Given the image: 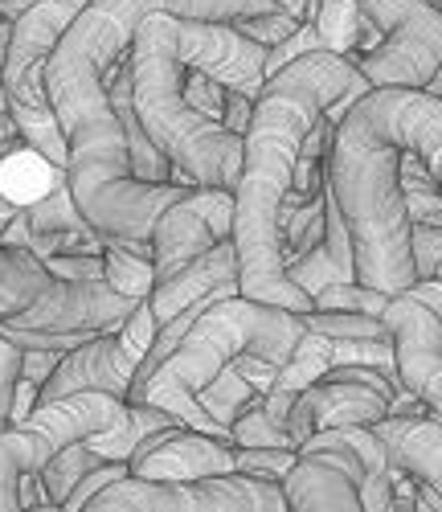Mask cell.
<instances>
[{
	"instance_id": "obj_49",
	"label": "cell",
	"mask_w": 442,
	"mask_h": 512,
	"mask_svg": "<svg viewBox=\"0 0 442 512\" xmlns=\"http://www.w3.org/2000/svg\"><path fill=\"white\" fill-rule=\"evenodd\" d=\"M426 91H434V95H442V66L434 70V78H430V87Z\"/></svg>"
},
{
	"instance_id": "obj_38",
	"label": "cell",
	"mask_w": 442,
	"mask_h": 512,
	"mask_svg": "<svg viewBox=\"0 0 442 512\" xmlns=\"http://www.w3.org/2000/svg\"><path fill=\"white\" fill-rule=\"evenodd\" d=\"M123 476H131V463L127 459H107L103 467H95L91 476H82V484L70 492V500H66V508L70 512H78V508H86L91 504L107 484H115V480H123Z\"/></svg>"
},
{
	"instance_id": "obj_3",
	"label": "cell",
	"mask_w": 442,
	"mask_h": 512,
	"mask_svg": "<svg viewBox=\"0 0 442 512\" xmlns=\"http://www.w3.org/2000/svg\"><path fill=\"white\" fill-rule=\"evenodd\" d=\"M303 332H307L303 312L250 300V295H242V291L221 295V300H213L197 316V324L185 332V340L176 345V353L164 357L152 369V377H144L140 386L127 390V402L164 406L185 426H193V431H205V435H217V439L234 443V435L226 431V426L213 422L201 410L197 390L209 386V381L226 365H234L242 353H262V357H271L275 365H287V357L295 353Z\"/></svg>"
},
{
	"instance_id": "obj_40",
	"label": "cell",
	"mask_w": 442,
	"mask_h": 512,
	"mask_svg": "<svg viewBox=\"0 0 442 512\" xmlns=\"http://www.w3.org/2000/svg\"><path fill=\"white\" fill-rule=\"evenodd\" d=\"M62 357H66L62 349H25V357H21V373L46 386V381L54 377V369L62 365Z\"/></svg>"
},
{
	"instance_id": "obj_16",
	"label": "cell",
	"mask_w": 442,
	"mask_h": 512,
	"mask_svg": "<svg viewBox=\"0 0 442 512\" xmlns=\"http://www.w3.org/2000/svg\"><path fill=\"white\" fill-rule=\"evenodd\" d=\"M373 431L389 447V459L442 492V418L434 414H385Z\"/></svg>"
},
{
	"instance_id": "obj_2",
	"label": "cell",
	"mask_w": 442,
	"mask_h": 512,
	"mask_svg": "<svg viewBox=\"0 0 442 512\" xmlns=\"http://www.w3.org/2000/svg\"><path fill=\"white\" fill-rule=\"evenodd\" d=\"M357 82H369L336 50H312L267 78L246 132V156L234 185V246L242 267V295L291 312H312L316 300L287 275L283 205L312 123Z\"/></svg>"
},
{
	"instance_id": "obj_11",
	"label": "cell",
	"mask_w": 442,
	"mask_h": 512,
	"mask_svg": "<svg viewBox=\"0 0 442 512\" xmlns=\"http://www.w3.org/2000/svg\"><path fill=\"white\" fill-rule=\"evenodd\" d=\"M176 54L185 66L205 70L209 78L258 99L267 91V46L242 33L234 21H205V17H172Z\"/></svg>"
},
{
	"instance_id": "obj_25",
	"label": "cell",
	"mask_w": 442,
	"mask_h": 512,
	"mask_svg": "<svg viewBox=\"0 0 442 512\" xmlns=\"http://www.w3.org/2000/svg\"><path fill=\"white\" fill-rule=\"evenodd\" d=\"M316 25L324 33V46L328 50L348 54V50H357V41H361L365 9H361V0H320Z\"/></svg>"
},
{
	"instance_id": "obj_42",
	"label": "cell",
	"mask_w": 442,
	"mask_h": 512,
	"mask_svg": "<svg viewBox=\"0 0 442 512\" xmlns=\"http://www.w3.org/2000/svg\"><path fill=\"white\" fill-rule=\"evenodd\" d=\"M29 140H25V132H21V123H17V115L13 111H5L0 115V156H9V152H17V148H25ZM33 148V144H29Z\"/></svg>"
},
{
	"instance_id": "obj_9",
	"label": "cell",
	"mask_w": 442,
	"mask_h": 512,
	"mask_svg": "<svg viewBox=\"0 0 442 512\" xmlns=\"http://www.w3.org/2000/svg\"><path fill=\"white\" fill-rule=\"evenodd\" d=\"M152 340H156V316L144 300L140 312H131L123 328L99 332L86 340V345L70 349L62 357V365L54 369V377L41 386V402L66 398L78 390H103V394L127 398L131 381H136V373L152 349Z\"/></svg>"
},
{
	"instance_id": "obj_36",
	"label": "cell",
	"mask_w": 442,
	"mask_h": 512,
	"mask_svg": "<svg viewBox=\"0 0 442 512\" xmlns=\"http://www.w3.org/2000/svg\"><path fill=\"white\" fill-rule=\"evenodd\" d=\"M226 82H217V78H209L205 70H193L189 66V74H185V95H189V103L197 107V111H205L209 119H221L226 115Z\"/></svg>"
},
{
	"instance_id": "obj_4",
	"label": "cell",
	"mask_w": 442,
	"mask_h": 512,
	"mask_svg": "<svg viewBox=\"0 0 442 512\" xmlns=\"http://www.w3.org/2000/svg\"><path fill=\"white\" fill-rule=\"evenodd\" d=\"M189 66L176 54L172 13H148L131 41V82L136 111L164 156L197 185L234 189L246 156V136H234L221 119L197 111L185 95Z\"/></svg>"
},
{
	"instance_id": "obj_23",
	"label": "cell",
	"mask_w": 442,
	"mask_h": 512,
	"mask_svg": "<svg viewBox=\"0 0 442 512\" xmlns=\"http://www.w3.org/2000/svg\"><path fill=\"white\" fill-rule=\"evenodd\" d=\"M103 463H107V459L91 447V439H78V443L62 447L46 467H41V480H46V488H50L54 508H66V500H70V492L82 484V476H91L95 467H103Z\"/></svg>"
},
{
	"instance_id": "obj_17",
	"label": "cell",
	"mask_w": 442,
	"mask_h": 512,
	"mask_svg": "<svg viewBox=\"0 0 442 512\" xmlns=\"http://www.w3.org/2000/svg\"><path fill=\"white\" fill-rule=\"evenodd\" d=\"M86 508L91 512H201V496H197V484L123 476L107 484Z\"/></svg>"
},
{
	"instance_id": "obj_26",
	"label": "cell",
	"mask_w": 442,
	"mask_h": 512,
	"mask_svg": "<svg viewBox=\"0 0 442 512\" xmlns=\"http://www.w3.org/2000/svg\"><path fill=\"white\" fill-rule=\"evenodd\" d=\"M303 324L316 328L332 340H344V336H393L385 316H373V312H340V308H312L303 312Z\"/></svg>"
},
{
	"instance_id": "obj_10",
	"label": "cell",
	"mask_w": 442,
	"mask_h": 512,
	"mask_svg": "<svg viewBox=\"0 0 442 512\" xmlns=\"http://www.w3.org/2000/svg\"><path fill=\"white\" fill-rule=\"evenodd\" d=\"M140 295H123L107 279H50L41 295L21 308L17 316H0L17 328L37 332H78V336H99L127 324L131 312H140Z\"/></svg>"
},
{
	"instance_id": "obj_29",
	"label": "cell",
	"mask_w": 442,
	"mask_h": 512,
	"mask_svg": "<svg viewBox=\"0 0 442 512\" xmlns=\"http://www.w3.org/2000/svg\"><path fill=\"white\" fill-rule=\"evenodd\" d=\"M287 275H291V283H299L307 295H312V300H316L324 287L340 283L336 263H332V254H328L324 242H316V246H307V250L291 254V259H287Z\"/></svg>"
},
{
	"instance_id": "obj_21",
	"label": "cell",
	"mask_w": 442,
	"mask_h": 512,
	"mask_svg": "<svg viewBox=\"0 0 442 512\" xmlns=\"http://www.w3.org/2000/svg\"><path fill=\"white\" fill-rule=\"evenodd\" d=\"M373 132H377V127H373ZM397 152H402L397 173H402V197H406L410 226H442V185L434 181V173H430L426 160L414 148L397 144Z\"/></svg>"
},
{
	"instance_id": "obj_27",
	"label": "cell",
	"mask_w": 442,
	"mask_h": 512,
	"mask_svg": "<svg viewBox=\"0 0 442 512\" xmlns=\"http://www.w3.org/2000/svg\"><path fill=\"white\" fill-rule=\"evenodd\" d=\"M336 365H373L389 377H397V345L393 336H344L332 340Z\"/></svg>"
},
{
	"instance_id": "obj_24",
	"label": "cell",
	"mask_w": 442,
	"mask_h": 512,
	"mask_svg": "<svg viewBox=\"0 0 442 512\" xmlns=\"http://www.w3.org/2000/svg\"><path fill=\"white\" fill-rule=\"evenodd\" d=\"M262 394L250 386V381L238 373V365H226L221 369L209 386H201L197 390V402H201V410L213 418V422H221L230 431V426L238 422V414L250 406V402H258Z\"/></svg>"
},
{
	"instance_id": "obj_6",
	"label": "cell",
	"mask_w": 442,
	"mask_h": 512,
	"mask_svg": "<svg viewBox=\"0 0 442 512\" xmlns=\"http://www.w3.org/2000/svg\"><path fill=\"white\" fill-rule=\"evenodd\" d=\"M127 414V398L103 390H78L66 398L37 402L25 422H13L0 431V512L21 508V480L41 476L62 447L111 431Z\"/></svg>"
},
{
	"instance_id": "obj_43",
	"label": "cell",
	"mask_w": 442,
	"mask_h": 512,
	"mask_svg": "<svg viewBox=\"0 0 442 512\" xmlns=\"http://www.w3.org/2000/svg\"><path fill=\"white\" fill-rule=\"evenodd\" d=\"M21 508H54L50 488H46V480H41V476H25L21 480Z\"/></svg>"
},
{
	"instance_id": "obj_50",
	"label": "cell",
	"mask_w": 442,
	"mask_h": 512,
	"mask_svg": "<svg viewBox=\"0 0 442 512\" xmlns=\"http://www.w3.org/2000/svg\"><path fill=\"white\" fill-rule=\"evenodd\" d=\"M434 279H442V267H438V271H434Z\"/></svg>"
},
{
	"instance_id": "obj_7",
	"label": "cell",
	"mask_w": 442,
	"mask_h": 512,
	"mask_svg": "<svg viewBox=\"0 0 442 512\" xmlns=\"http://www.w3.org/2000/svg\"><path fill=\"white\" fill-rule=\"evenodd\" d=\"M365 17L381 29L373 54L348 50L373 87H430L442 66V9L434 0H361Z\"/></svg>"
},
{
	"instance_id": "obj_5",
	"label": "cell",
	"mask_w": 442,
	"mask_h": 512,
	"mask_svg": "<svg viewBox=\"0 0 442 512\" xmlns=\"http://www.w3.org/2000/svg\"><path fill=\"white\" fill-rule=\"evenodd\" d=\"M86 9V0H37L13 21V46L5 58V91H9V111L17 115L25 140L50 156L58 168L70 164L66 132L54 115L50 91H46V66L50 54L62 41V33L74 25V17Z\"/></svg>"
},
{
	"instance_id": "obj_18",
	"label": "cell",
	"mask_w": 442,
	"mask_h": 512,
	"mask_svg": "<svg viewBox=\"0 0 442 512\" xmlns=\"http://www.w3.org/2000/svg\"><path fill=\"white\" fill-rule=\"evenodd\" d=\"M332 365H336V357H332V336L307 328V332L299 336L295 353L287 357V365L279 369L275 390L262 394V406H267V414L283 426V422H287V410H291V402H295V394L307 390V386H316V381H320ZM283 431H287V426H283Z\"/></svg>"
},
{
	"instance_id": "obj_8",
	"label": "cell",
	"mask_w": 442,
	"mask_h": 512,
	"mask_svg": "<svg viewBox=\"0 0 442 512\" xmlns=\"http://www.w3.org/2000/svg\"><path fill=\"white\" fill-rule=\"evenodd\" d=\"M62 177L66 168H58L50 156H41L29 144L0 156V238H5L9 222L21 209H29L37 197H46ZM50 279L54 275L33 250L0 242V316H17L21 308H29Z\"/></svg>"
},
{
	"instance_id": "obj_51",
	"label": "cell",
	"mask_w": 442,
	"mask_h": 512,
	"mask_svg": "<svg viewBox=\"0 0 442 512\" xmlns=\"http://www.w3.org/2000/svg\"><path fill=\"white\" fill-rule=\"evenodd\" d=\"M434 5H438V0H434Z\"/></svg>"
},
{
	"instance_id": "obj_19",
	"label": "cell",
	"mask_w": 442,
	"mask_h": 512,
	"mask_svg": "<svg viewBox=\"0 0 442 512\" xmlns=\"http://www.w3.org/2000/svg\"><path fill=\"white\" fill-rule=\"evenodd\" d=\"M201 496V512H287V492L275 480H258L246 472H221L193 480Z\"/></svg>"
},
{
	"instance_id": "obj_13",
	"label": "cell",
	"mask_w": 442,
	"mask_h": 512,
	"mask_svg": "<svg viewBox=\"0 0 442 512\" xmlns=\"http://www.w3.org/2000/svg\"><path fill=\"white\" fill-rule=\"evenodd\" d=\"M352 111L385 140L414 148L442 185V95L426 87H373L352 103Z\"/></svg>"
},
{
	"instance_id": "obj_1",
	"label": "cell",
	"mask_w": 442,
	"mask_h": 512,
	"mask_svg": "<svg viewBox=\"0 0 442 512\" xmlns=\"http://www.w3.org/2000/svg\"><path fill=\"white\" fill-rule=\"evenodd\" d=\"M267 9L279 5L275 0H86V9L50 54L46 91L70 148V193L95 230L111 238L152 242L160 213L193 189L181 181H140L131 173V148L107 95V74L131 46L140 21L148 13L238 21Z\"/></svg>"
},
{
	"instance_id": "obj_20",
	"label": "cell",
	"mask_w": 442,
	"mask_h": 512,
	"mask_svg": "<svg viewBox=\"0 0 442 512\" xmlns=\"http://www.w3.org/2000/svg\"><path fill=\"white\" fill-rule=\"evenodd\" d=\"M103 259H107V283H111L115 291L148 300L152 287H156V250H152V242L111 238V234H107Z\"/></svg>"
},
{
	"instance_id": "obj_28",
	"label": "cell",
	"mask_w": 442,
	"mask_h": 512,
	"mask_svg": "<svg viewBox=\"0 0 442 512\" xmlns=\"http://www.w3.org/2000/svg\"><path fill=\"white\" fill-rule=\"evenodd\" d=\"M230 435H234V447H295V439L267 414L262 398L250 402V406L238 414V422L230 426Z\"/></svg>"
},
{
	"instance_id": "obj_44",
	"label": "cell",
	"mask_w": 442,
	"mask_h": 512,
	"mask_svg": "<svg viewBox=\"0 0 442 512\" xmlns=\"http://www.w3.org/2000/svg\"><path fill=\"white\" fill-rule=\"evenodd\" d=\"M410 291L418 295V300H426V304H430V308L442 316V279H426V283H414Z\"/></svg>"
},
{
	"instance_id": "obj_47",
	"label": "cell",
	"mask_w": 442,
	"mask_h": 512,
	"mask_svg": "<svg viewBox=\"0 0 442 512\" xmlns=\"http://www.w3.org/2000/svg\"><path fill=\"white\" fill-rule=\"evenodd\" d=\"M29 5H37V0H0V17H13V21H17Z\"/></svg>"
},
{
	"instance_id": "obj_34",
	"label": "cell",
	"mask_w": 442,
	"mask_h": 512,
	"mask_svg": "<svg viewBox=\"0 0 442 512\" xmlns=\"http://www.w3.org/2000/svg\"><path fill=\"white\" fill-rule=\"evenodd\" d=\"M312 50H328V46H324V33H320L316 21H303L287 41L271 46V54H267V74H279L287 62H295V58H303V54H312Z\"/></svg>"
},
{
	"instance_id": "obj_35",
	"label": "cell",
	"mask_w": 442,
	"mask_h": 512,
	"mask_svg": "<svg viewBox=\"0 0 442 512\" xmlns=\"http://www.w3.org/2000/svg\"><path fill=\"white\" fill-rule=\"evenodd\" d=\"M21 357H25V349L0 332V431L13 422V390L21 377Z\"/></svg>"
},
{
	"instance_id": "obj_33",
	"label": "cell",
	"mask_w": 442,
	"mask_h": 512,
	"mask_svg": "<svg viewBox=\"0 0 442 512\" xmlns=\"http://www.w3.org/2000/svg\"><path fill=\"white\" fill-rule=\"evenodd\" d=\"M234 25L271 50V46H279V41H287L303 21H299V17H291L287 9H267V13H254V17H238Z\"/></svg>"
},
{
	"instance_id": "obj_32",
	"label": "cell",
	"mask_w": 442,
	"mask_h": 512,
	"mask_svg": "<svg viewBox=\"0 0 442 512\" xmlns=\"http://www.w3.org/2000/svg\"><path fill=\"white\" fill-rule=\"evenodd\" d=\"M46 271L54 279H107V259L103 250H62V254H50Z\"/></svg>"
},
{
	"instance_id": "obj_30",
	"label": "cell",
	"mask_w": 442,
	"mask_h": 512,
	"mask_svg": "<svg viewBox=\"0 0 442 512\" xmlns=\"http://www.w3.org/2000/svg\"><path fill=\"white\" fill-rule=\"evenodd\" d=\"M389 304V291L381 287H369L361 279H344V283H332L316 295V308H340V312H373L381 316Z\"/></svg>"
},
{
	"instance_id": "obj_48",
	"label": "cell",
	"mask_w": 442,
	"mask_h": 512,
	"mask_svg": "<svg viewBox=\"0 0 442 512\" xmlns=\"http://www.w3.org/2000/svg\"><path fill=\"white\" fill-rule=\"evenodd\" d=\"M9 111V91H5V74H0V115Z\"/></svg>"
},
{
	"instance_id": "obj_37",
	"label": "cell",
	"mask_w": 442,
	"mask_h": 512,
	"mask_svg": "<svg viewBox=\"0 0 442 512\" xmlns=\"http://www.w3.org/2000/svg\"><path fill=\"white\" fill-rule=\"evenodd\" d=\"M410 250L418 283L434 279V271L442 267V226H410Z\"/></svg>"
},
{
	"instance_id": "obj_45",
	"label": "cell",
	"mask_w": 442,
	"mask_h": 512,
	"mask_svg": "<svg viewBox=\"0 0 442 512\" xmlns=\"http://www.w3.org/2000/svg\"><path fill=\"white\" fill-rule=\"evenodd\" d=\"M279 9H287L291 17H299V21H312V0H275Z\"/></svg>"
},
{
	"instance_id": "obj_41",
	"label": "cell",
	"mask_w": 442,
	"mask_h": 512,
	"mask_svg": "<svg viewBox=\"0 0 442 512\" xmlns=\"http://www.w3.org/2000/svg\"><path fill=\"white\" fill-rule=\"evenodd\" d=\"M37 402H41V381H33V377H17V390H13V422H25L33 410H37ZM9 422V426H13Z\"/></svg>"
},
{
	"instance_id": "obj_22",
	"label": "cell",
	"mask_w": 442,
	"mask_h": 512,
	"mask_svg": "<svg viewBox=\"0 0 442 512\" xmlns=\"http://www.w3.org/2000/svg\"><path fill=\"white\" fill-rule=\"evenodd\" d=\"M25 218H29L33 234H103V230H95L91 222H86V213L78 209V201H74L66 177H62L46 197H37V201L25 209Z\"/></svg>"
},
{
	"instance_id": "obj_12",
	"label": "cell",
	"mask_w": 442,
	"mask_h": 512,
	"mask_svg": "<svg viewBox=\"0 0 442 512\" xmlns=\"http://www.w3.org/2000/svg\"><path fill=\"white\" fill-rule=\"evenodd\" d=\"M221 238H234V189L193 185L185 197H176L160 213V222L152 230L156 279L193 263L197 254H205Z\"/></svg>"
},
{
	"instance_id": "obj_39",
	"label": "cell",
	"mask_w": 442,
	"mask_h": 512,
	"mask_svg": "<svg viewBox=\"0 0 442 512\" xmlns=\"http://www.w3.org/2000/svg\"><path fill=\"white\" fill-rule=\"evenodd\" d=\"M254 103L258 99H250V95H242V91H226V115H221V123L230 127L234 136H246L250 132V119H254Z\"/></svg>"
},
{
	"instance_id": "obj_46",
	"label": "cell",
	"mask_w": 442,
	"mask_h": 512,
	"mask_svg": "<svg viewBox=\"0 0 442 512\" xmlns=\"http://www.w3.org/2000/svg\"><path fill=\"white\" fill-rule=\"evenodd\" d=\"M9 46H13V17H0V70H5Z\"/></svg>"
},
{
	"instance_id": "obj_14",
	"label": "cell",
	"mask_w": 442,
	"mask_h": 512,
	"mask_svg": "<svg viewBox=\"0 0 442 512\" xmlns=\"http://www.w3.org/2000/svg\"><path fill=\"white\" fill-rule=\"evenodd\" d=\"M131 476L140 480H168V484H193L205 476L238 472V451L230 439H217L193 426H164L152 431L136 451H131Z\"/></svg>"
},
{
	"instance_id": "obj_15",
	"label": "cell",
	"mask_w": 442,
	"mask_h": 512,
	"mask_svg": "<svg viewBox=\"0 0 442 512\" xmlns=\"http://www.w3.org/2000/svg\"><path fill=\"white\" fill-rule=\"evenodd\" d=\"M242 291V267H238V246L234 238H221L217 246H209L205 254H197L193 263L176 267L172 275L156 279L152 295H148V308L156 316V328L176 320L181 312L217 300V295H234Z\"/></svg>"
},
{
	"instance_id": "obj_31",
	"label": "cell",
	"mask_w": 442,
	"mask_h": 512,
	"mask_svg": "<svg viewBox=\"0 0 442 512\" xmlns=\"http://www.w3.org/2000/svg\"><path fill=\"white\" fill-rule=\"evenodd\" d=\"M234 451H238V472L275 484L287 480V472L299 459V447H234Z\"/></svg>"
}]
</instances>
